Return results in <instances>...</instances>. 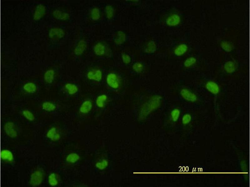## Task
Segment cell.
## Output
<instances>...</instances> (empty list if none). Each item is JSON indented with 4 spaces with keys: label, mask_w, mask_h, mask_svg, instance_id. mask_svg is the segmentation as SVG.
<instances>
[{
    "label": "cell",
    "mask_w": 250,
    "mask_h": 187,
    "mask_svg": "<svg viewBox=\"0 0 250 187\" xmlns=\"http://www.w3.org/2000/svg\"><path fill=\"white\" fill-rule=\"evenodd\" d=\"M160 101L159 97L156 96L152 98L143 106L141 111V113L144 114V115L149 114L159 106Z\"/></svg>",
    "instance_id": "1"
},
{
    "label": "cell",
    "mask_w": 250,
    "mask_h": 187,
    "mask_svg": "<svg viewBox=\"0 0 250 187\" xmlns=\"http://www.w3.org/2000/svg\"><path fill=\"white\" fill-rule=\"evenodd\" d=\"M106 80L108 85L111 88L117 89L119 88L120 80L118 76L115 74L111 73L108 74Z\"/></svg>",
    "instance_id": "2"
},
{
    "label": "cell",
    "mask_w": 250,
    "mask_h": 187,
    "mask_svg": "<svg viewBox=\"0 0 250 187\" xmlns=\"http://www.w3.org/2000/svg\"><path fill=\"white\" fill-rule=\"evenodd\" d=\"M44 177L43 173L40 170H37L31 175L30 183L34 186H38L42 182Z\"/></svg>",
    "instance_id": "3"
},
{
    "label": "cell",
    "mask_w": 250,
    "mask_h": 187,
    "mask_svg": "<svg viewBox=\"0 0 250 187\" xmlns=\"http://www.w3.org/2000/svg\"><path fill=\"white\" fill-rule=\"evenodd\" d=\"M4 129L7 135L11 138H15L17 136V133L14 123L12 122L6 123L4 127Z\"/></svg>",
    "instance_id": "4"
},
{
    "label": "cell",
    "mask_w": 250,
    "mask_h": 187,
    "mask_svg": "<svg viewBox=\"0 0 250 187\" xmlns=\"http://www.w3.org/2000/svg\"><path fill=\"white\" fill-rule=\"evenodd\" d=\"M88 78L91 80L99 81L102 78V74L101 70L94 69L90 70L87 74Z\"/></svg>",
    "instance_id": "5"
},
{
    "label": "cell",
    "mask_w": 250,
    "mask_h": 187,
    "mask_svg": "<svg viewBox=\"0 0 250 187\" xmlns=\"http://www.w3.org/2000/svg\"><path fill=\"white\" fill-rule=\"evenodd\" d=\"M182 97L186 100L194 102L197 100V98L196 95L186 89H183L181 91Z\"/></svg>",
    "instance_id": "6"
},
{
    "label": "cell",
    "mask_w": 250,
    "mask_h": 187,
    "mask_svg": "<svg viewBox=\"0 0 250 187\" xmlns=\"http://www.w3.org/2000/svg\"><path fill=\"white\" fill-rule=\"evenodd\" d=\"M92 103L90 100H87L82 104L80 109L81 113L86 114L89 112L92 109Z\"/></svg>",
    "instance_id": "7"
},
{
    "label": "cell",
    "mask_w": 250,
    "mask_h": 187,
    "mask_svg": "<svg viewBox=\"0 0 250 187\" xmlns=\"http://www.w3.org/2000/svg\"><path fill=\"white\" fill-rule=\"evenodd\" d=\"M47 136L50 139L56 141L60 139V135L57 131L56 128L55 127L51 128L48 132Z\"/></svg>",
    "instance_id": "8"
},
{
    "label": "cell",
    "mask_w": 250,
    "mask_h": 187,
    "mask_svg": "<svg viewBox=\"0 0 250 187\" xmlns=\"http://www.w3.org/2000/svg\"><path fill=\"white\" fill-rule=\"evenodd\" d=\"M206 86L207 89L212 93L217 94L219 93V87L215 82L209 81L207 83Z\"/></svg>",
    "instance_id": "9"
},
{
    "label": "cell",
    "mask_w": 250,
    "mask_h": 187,
    "mask_svg": "<svg viewBox=\"0 0 250 187\" xmlns=\"http://www.w3.org/2000/svg\"><path fill=\"white\" fill-rule=\"evenodd\" d=\"M1 158L3 160L9 161L13 160L14 156L11 151L8 150H3L1 152Z\"/></svg>",
    "instance_id": "10"
},
{
    "label": "cell",
    "mask_w": 250,
    "mask_h": 187,
    "mask_svg": "<svg viewBox=\"0 0 250 187\" xmlns=\"http://www.w3.org/2000/svg\"><path fill=\"white\" fill-rule=\"evenodd\" d=\"M86 46V43L84 40H81L79 42L75 49L74 52L76 55H80L84 52Z\"/></svg>",
    "instance_id": "11"
},
{
    "label": "cell",
    "mask_w": 250,
    "mask_h": 187,
    "mask_svg": "<svg viewBox=\"0 0 250 187\" xmlns=\"http://www.w3.org/2000/svg\"><path fill=\"white\" fill-rule=\"evenodd\" d=\"M55 73L52 70H48L46 72L44 75V79L46 82L50 84L52 83L53 80Z\"/></svg>",
    "instance_id": "12"
},
{
    "label": "cell",
    "mask_w": 250,
    "mask_h": 187,
    "mask_svg": "<svg viewBox=\"0 0 250 187\" xmlns=\"http://www.w3.org/2000/svg\"><path fill=\"white\" fill-rule=\"evenodd\" d=\"M107 99V97L105 95H99L97 98L96 103L97 106L100 108L103 107Z\"/></svg>",
    "instance_id": "13"
},
{
    "label": "cell",
    "mask_w": 250,
    "mask_h": 187,
    "mask_svg": "<svg viewBox=\"0 0 250 187\" xmlns=\"http://www.w3.org/2000/svg\"><path fill=\"white\" fill-rule=\"evenodd\" d=\"M24 89L26 92L28 93H33L36 92L37 87L34 83L28 82L24 85Z\"/></svg>",
    "instance_id": "14"
},
{
    "label": "cell",
    "mask_w": 250,
    "mask_h": 187,
    "mask_svg": "<svg viewBox=\"0 0 250 187\" xmlns=\"http://www.w3.org/2000/svg\"><path fill=\"white\" fill-rule=\"evenodd\" d=\"M65 88L67 91L68 93L71 95H73L76 93L78 90V87L72 83L67 84L65 86Z\"/></svg>",
    "instance_id": "15"
},
{
    "label": "cell",
    "mask_w": 250,
    "mask_h": 187,
    "mask_svg": "<svg viewBox=\"0 0 250 187\" xmlns=\"http://www.w3.org/2000/svg\"><path fill=\"white\" fill-rule=\"evenodd\" d=\"M180 21V17L177 15H174L168 19L167 23L169 26H175L177 25Z\"/></svg>",
    "instance_id": "16"
},
{
    "label": "cell",
    "mask_w": 250,
    "mask_h": 187,
    "mask_svg": "<svg viewBox=\"0 0 250 187\" xmlns=\"http://www.w3.org/2000/svg\"><path fill=\"white\" fill-rule=\"evenodd\" d=\"M45 10L44 7L43 6L40 5L38 6L35 13L34 19L37 20L40 19L44 14Z\"/></svg>",
    "instance_id": "17"
},
{
    "label": "cell",
    "mask_w": 250,
    "mask_h": 187,
    "mask_svg": "<svg viewBox=\"0 0 250 187\" xmlns=\"http://www.w3.org/2000/svg\"><path fill=\"white\" fill-rule=\"evenodd\" d=\"M42 107L44 110L48 111H53L56 109V106L55 104L49 102L44 103Z\"/></svg>",
    "instance_id": "18"
},
{
    "label": "cell",
    "mask_w": 250,
    "mask_h": 187,
    "mask_svg": "<svg viewBox=\"0 0 250 187\" xmlns=\"http://www.w3.org/2000/svg\"><path fill=\"white\" fill-rule=\"evenodd\" d=\"M187 49V46L184 44H182L179 46L176 50L174 53L178 56L182 55L186 51Z\"/></svg>",
    "instance_id": "19"
},
{
    "label": "cell",
    "mask_w": 250,
    "mask_h": 187,
    "mask_svg": "<svg viewBox=\"0 0 250 187\" xmlns=\"http://www.w3.org/2000/svg\"><path fill=\"white\" fill-rule=\"evenodd\" d=\"M94 52L97 55H103L105 53V47L101 44L99 43L95 46Z\"/></svg>",
    "instance_id": "20"
},
{
    "label": "cell",
    "mask_w": 250,
    "mask_h": 187,
    "mask_svg": "<svg viewBox=\"0 0 250 187\" xmlns=\"http://www.w3.org/2000/svg\"><path fill=\"white\" fill-rule=\"evenodd\" d=\"M224 68L226 72L228 73H231L235 71L236 66L233 62L229 61L225 64Z\"/></svg>",
    "instance_id": "21"
},
{
    "label": "cell",
    "mask_w": 250,
    "mask_h": 187,
    "mask_svg": "<svg viewBox=\"0 0 250 187\" xmlns=\"http://www.w3.org/2000/svg\"><path fill=\"white\" fill-rule=\"evenodd\" d=\"M53 14L57 19L63 20L67 19L69 17L68 14L62 12L59 10L54 12Z\"/></svg>",
    "instance_id": "22"
},
{
    "label": "cell",
    "mask_w": 250,
    "mask_h": 187,
    "mask_svg": "<svg viewBox=\"0 0 250 187\" xmlns=\"http://www.w3.org/2000/svg\"><path fill=\"white\" fill-rule=\"evenodd\" d=\"M64 33L63 31L60 28H55L52 30L50 33V35L53 37L57 36L58 37H63Z\"/></svg>",
    "instance_id": "23"
},
{
    "label": "cell",
    "mask_w": 250,
    "mask_h": 187,
    "mask_svg": "<svg viewBox=\"0 0 250 187\" xmlns=\"http://www.w3.org/2000/svg\"><path fill=\"white\" fill-rule=\"evenodd\" d=\"M125 39V36L124 33L121 31L118 32L115 39V42L118 44H121L124 41Z\"/></svg>",
    "instance_id": "24"
},
{
    "label": "cell",
    "mask_w": 250,
    "mask_h": 187,
    "mask_svg": "<svg viewBox=\"0 0 250 187\" xmlns=\"http://www.w3.org/2000/svg\"><path fill=\"white\" fill-rule=\"evenodd\" d=\"M49 183L52 186H55L58 184V182L55 173H52L50 174L49 177Z\"/></svg>",
    "instance_id": "25"
},
{
    "label": "cell",
    "mask_w": 250,
    "mask_h": 187,
    "mask_svg": "<svg viewBox=\"0 0 250 187\" xmlns=\"http://www.w3.org/2000/svg\"><path fill=\"white\" fill-rule=\"evenodd\" d=\"M79 159V157L76 154L72 153L67 157L66 160L70 163H74L77 161Z\"/></svg>",
    "instance_id": "26"
},
{
    "label": "cell",
    "mask_w": 250,
    "mask_h": 187,
    "mask_svg": "<svg viewBox=\"0 0 250 187\" xmlns=\"http://www.w3.org/2000/svg\"><path fill=\"white\" fill-rule=\"evenodd\" d=\"M114 9L113 8L110 6H107L106 8V13L107 17L108 19H111L114 16Z\"/></svg>",
    "instance_id": "27"
},
{
    "label": "cell",
    "mask_w": 250,
    "mask_h": 187,
    "mask_svg": "<svg viewBox=\"0 0 250 187\" xmlns=\"http://www.w3.org/2000/svg\"><path fill=\"white\" fill-rule=\"evenodd\" d=\"M23 114L24 117L30 121H33L35 119V116L31 112L27 110H24Z\"/></svg>",
    "instance_id": "28"
},
{
    "label": "cell",
    "mask_w": 250,
    "mask_h": 187,
    "mask_svg": "<svg viewBox=\"0 0 250 187\" xmlns=\"http://www.w3.org/2000/svg\"><path fill=\"white\" fill-rule=\"evenodd\" d=\"M92 18L94 20H98L100 18V11L97 8H94L91 11Z\"/></svg>",
    "instance_id": "29"
},
{
    "label": "cell",
    "mask_w": 250,
    "mask_h": 187,
    "mask_svg": "<svg viewBox=\"0 0 250 187\" xmlns=\"http://www.w3.org/2000/svg\"><path fill=\"white\" fill-rule=\"evenodd\" d=\"M180 114V111L178 109H175L172 112L171 115L173 121H176L178 119Z\"/></svg>",
    "instance_id": "30"
},
{
    "label": "cell",
    "mask_w": 250,
    "mask_h": 187,
    "mask_svg": "<svg viewBox=\"0 0 250 187\" xmlns=\"http://www.w3.org/2000/svg\"><path fill=\"white\" fill-rule=\"evenodd\" d=\"M196 62V59L194 57H190L188 59L185 61L184 65L186 67H190L194 64Z\"/></svg>",
    "instance_id": "31"
},
{
    "label": "cell",
    "mask_w": 250,
    "mask_h": 187,
    "mask_svg": "<svg viewBox=\"0 0 250 187\" xmlns=\"http://www.w3.org/2000/svg\"><path fill=\"white\" fill-rule=\"evenodd\" d=\"M133 68L136 72L140 73L142 71L143 69V66L142 64L140 63H137L133 65Z\"/></svg>",
    "instance_id": "32"
},
{
    "label": "cell",
    "mask_w": 250,
    "mask_h": 187,
    "mask_svg": "<svg viewBox=\"0 0 250 187\" xmlns=\"http://www.w3.org/2000/svg\"><path fill=\"white\" fill-rule=\"evenodd\" d=\"M191 119V116L190 114H185L183 116L182 118L183 123L184 124H188L190 122Z\"/></svg>",
    "instance_id": "33"
},
{
    "label": "cell",
    "mask_w": 250,
    "mask_h": 187,
    "mask_svg": "<svg viewBox=\"0 0 250 187\" xmlns=\"http://www.w3.org/2000/svg\"><path fill=\"white\" fill-rule=\"evenodd\" d=\"M108 165V162L106 160H103L101 162L97 164V167L100 169H103L106 168Z\"/></svg>",
    "instance_id": "34"
},
{
    "label": "cell",
    "mask_w": 250,
    "mask_h": 187,
    "mask_svg": "<svg viewBox=\"0 0 250 187\" xmlns=\"http://www.w3.org/2000/svg\"><path fill=\"white\" fill-rule=\"evenodd\" d=\"M122 57L123 61L124 63L128 64L131 62V58L128 55L124 54L122 56Z\"/></svg>",
    "instance_id": "35"
}]
</instances>
